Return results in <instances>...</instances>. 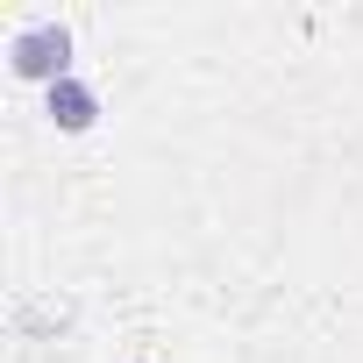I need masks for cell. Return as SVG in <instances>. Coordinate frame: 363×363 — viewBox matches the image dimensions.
<instances>
[{"mask_svg": "<svg viewBox=\"0 0 363 363\" xmlns=\"http://www.w3.org/2000/svg\"><path fill=\"white\" fill-rule=\"evenodd\" d=\"M8 65H15V79L50 93L57 79H72V29L65 22H22L8 36Z\"/></svg>", "mask_w": 363, "mask_h": 363, "instance_id": "1", "label": "cell"}, {"mask_svg": "<svg viewBox=\"0 0 363 363\" xmlns=\"http://www.w3.org/2000/svg\"><path fill=\"white\" fill-rule=\"evenodd\" d=\"M43 114H50V121H57L65 135H86V128L100 121V93H93V86H86V79L72 72V79H57V86L43 93Z\"/></svg>", "mask_w": 363, "mask_h": 363, "instance_id": "2", "label": "cell"}]
</instances>
